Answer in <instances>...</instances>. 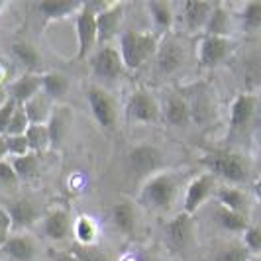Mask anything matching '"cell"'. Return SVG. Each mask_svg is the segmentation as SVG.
Segmentation results:
<instances>
[{"label":"cell","instance_id":"6da1fadb","mask_svg":"<svg viewBox=\"0 0 261 261\" xmlns=\"http://www.w3.org/2000/svg\"><path fill=\"white\" fill-rule=\"evenodd\" d=\"M183 189V173L163 169L145 179L136 202L151 212H169Z\"/></svg>","mask_w":261,"mask_h":261},{"label":"cell","instance_id":"7a4b0ae2","mask_svg":"<svg viewBox=\"0 0 261 261\" xmlns=\"http://www.w3.org/2000/svg\"><path fill=\"white\" fill-rule=\"evenodd\" d=\"M159 39L161 36L157 32H144L134 28L122 30L116 45L126 71H138L144 63L153 59L159 47Z\"/></svg>","mask_w":261,"mask_h":261},{"label":"cell","instance_id":"3957f363","mask_svg":"<svg viewBox=\"0 0 261 261\" xmlns=\"http://www.w3.org/2000/svg\"><path fill=\"white\" fill-rule=\"evenodd\" d=\"M200 163L204 165L206 173L214 175L224 183L240 187L248 181L249 177V163L248 159L238 153V151H228V149H218V151H206L200 157Z\"/></svg>","mask_w":261,"mask_h":261},{"label":"cell","instance_id":"277c9868","mask_svg":"<svg viewBox=\"0 0 261 261\" xmlns=\"http://www.w3.org/2000/svg\"><path fill=\"white\" fill-rule=\"evenodd\" d=\"M77 30V59L85 61L98 47V28H96V2H83L75 14Z\"/></svg>","mask_w":261,"mask_h":261},{"label":"cell","instance_id":"5b68a950","mask_svg":"<svg viewBox=\"0 0 261 261\" xmlns=\"http://www.w3.org/2000/svg\"><path fill=\"white\" fill-rule=\"evenodd\" d=\"M218 191V179L206 171L195 175L183 191V212L189 216H195L202 204H206Z\"/></svg>","mask_w":261,"mask_h":261},{"label":"cell","instance_id":"8992f818","mask_svg":"<svg viewBox=\"0 0 261 261\" xmlns=\"http://www.w3.org/2000/svg\"><path fill=\"white\" fill-rule=\"evenodd\" d=\"M236 49V41L232 38L218 36H200L196 41V61L200 69H216L224 61L230 59Z\"/></svg>","mask_w":261,"mask_h":261},{"label":"cell","instance_id":"52a82bcc","mask_svg":"<svg viewBox=\"0 0 261 261\" xmlns=\"http://www.w3.org/2000/svg\"><path fill=\"white\" fill-rule=\"evenodd\" d=\"M126 14L124 2H96V28L98 47L108 45L122 34V22Z\"/></svg>","mask_w":261,"mask_h":261},{"label":"cell","instance_id":"ba28073f","mask_svg":"<svg viewBox=\"0 0 261 261\" xmlns=\"http://www.w3.org/2000/svg\"><path fill=\"white\" fill-rule=\"evenodd\" d=\"M124 114L136 124H155L161 120V102L151 91L140 87L130 94Z\"/></svg>","mask_w":261,"mask_h":261},{"label":"cell","instance_id":"9c48e42d","mask_svg":"<svg viewBox=\"0 0 261 261\" xmlns=\"http://www.w3.org/2000/svg\"><path fill=\"white\" fill-rule=\"evenodd\" d=\"M153 61H155L157 73L163 77H171L179 69H183V65L187 63V51H185L181 39L173 36L171 32L161 36Z\"/></svg>","mask_w":261,"mask_h":261},{"label":"cell","instance_id":"30bf717a","mask_svg":"<svg viewBox=\"0 0 261 261\" xmlns=\"http://www.w3.org/2000/svg\"><path fill=\"white\" fill-rule=\"evenodd\" d=\"M87 100L91 108L92 116L96 120V124L106 132L112 134L118 128V105L112 98V94L100 87H91L87 91Z\"/></svg>","mask_w":261,"mask_h":261},{"label":"cell","instance_id":"8fae6325","mask_svg":"<svg viewBox=\"0 0 261 261\" xmlns=\"http://www.w3.org/2000/svg\"><path fill=\"white\" fill-rule=\"evenodd\" d=\"M128 165L130 171L136 177H144L149 179L151 175H155L165 167V157L161 153V149L157 145L151 144H136L128 151Z\"/></svg>","mask_w":261,"mask_h":261},{"label":"cell","instance_id":"7c38bea8","mask_svg":"<svg viewBox=\"0 0 261 261\" xmlns=\"http://www.w3.org/2000/svg\"><path fill=\"white\" fill-rule=\"evenodd\" d=\"M91 71L94 73V77L102 81H116L122 77L126 73V67L118 45L108 43V45L96 47V51L91 55Z\"/></svg>","mask_w":261,"mask_h":261},{"label":"cell","instance_id":"4fadbf2b","mask_svg":"<svg viewBox=\"0 0 261 261\" xmlns=\"http://www.w3.org/2000/svg\"><path fill=\"white\" fill-rule=\"evenodd\" d=\"M193 234H195L193 216L185 214L183 210L165 224V240H167L169 249L173 251H179V253L187 251L193 242Z\"/></svg>","mask_w":261,"mask_h":261},{"label":"cell","instance_id":"5bb4252c","mask_svg":"<svg viewBox=\"0 0 261 261\" xmlns=\"http://www.w3.org/2000/svg\"><path fill=\"white\" fill-rule=\"evenodd\" d=\"M161 116L169 126H175V128H185L193 122L191 106L183 92H165V96L161 100Z\"/></svg>","mask_w":261,"mask_h":261},{"label":"cell","instance_id":"9a60e30c","mask_svg":"<svg viewBox=\"0 0 261 261\" xmlns=\"http://www.w3.org/2000/svg\"><path fill=\"white\" fill-rule=\"evenodd\" d=\"M73 220L69 210L63 206L49 208L43 216V234L51 242H65L69 236H73Z\"/></svg>","mask_w":261,"mask_h":261},{"label":"cell","instance_id":"2e32d148","mask_svg":"<svg viewBox=\"0 0 261 261\" xmlns=\"http://www.w3.org/2000/svg\"><path fill=\"white\" fill-rule=\"evenodd\" d=\"M255 110H257V96L251 94V92H240L232 100V106H230V120H228L230 134L244 130L251 122Z\"/></svg>","mask_w":261,"mask_h":261},{"label":"cell","instance_id":"e0dca14e","mask_svg":"<svg viewBox=\"0 0 261 261\" xmlns=\"http://www.w3.org/2000/svg\"><path fill=\"white\" fill-rule=\"evenodd\" d=\"M0 253L10 261H34L38 255V244L26 232H14L2 246Z\"/></svg>","mask_w":261,"mask_h":261},{"label":"cell","instance_id":"ac0fdd59","mask_svg":"<svg viewBox=\"0 0 261 261\" xmlns=\"http://www.w3.org/2000/svg\"><path fill=\"white\" fill-rule=\"evenodd\" d=\"M212 4L206 0H189L183 6V26L187 34H204V28L208 24L210 12H212Z\"/></svg>","mask_w":261,"mask_h":261},{"label":"cell","instance_id":"d6986e66","mask_svg":"<svg viewBox=\"0 0 261 261\" xmlns=\"http://www.w3.org/2000/svg\"><path fill=\"white\" fill-rule=\"evenodd\" d=\"M4 208L10 216L14 232H26L28 228H32L41 216L38 206L30 198H16L12 202H8V206H4Z\"/></svg>","mask_w":261,"mask_h":261},{"label":"cell","instance_id":"ffe728a7","mask_svg":"<svg viewBox=\"0 0 261 261\" xmlns=\"http://www.w3.org/2000/svg\"><path fill=\"white\" fill-rule=\"evenodd\" d=\"M43 91V77L41 73H22L18 79H14L8 87V98L18 102V106L26 105L36 94Z\"/></svg>","mask_w":261,"mask_h":261},{"label":"cell","instance_id":"44dd1931","mask_svg":"<svg viewBox=\"0 0 261 261\" xmlns=\"http://www.w3.org/2000/svg\"><path fill=\"white\" fill-rule=\"evenodd\" d=\"M110 220L112 226L116 228L120 234L132 236L138 230V202L130 198H122L110 210Z\"/></svg>","mask_w":261,"mask_h":261},{"label":"cell","instance_id":"7402d4cb","mask_svg":"<svg viewBox=\"0 0 261 261\" xmlns=\"http://www.w3.org/2000/svg\"><path fill=\"white\" fill-rule=\"evenodd\" d=\"M191 106V116L196 124H206L212 114H214V106L210 100V94L204 87H195L189 92H183Z\"/></svg>","mask_w":261,"mask_h":261},{"label":"cell","instance_id":"603a6c76","mask_svg":"<svg viewBox=\"0 0 261 261\" xmlns=\"http://www.w3.org/2000/svg\"><path fill=\"white\" fill-rule=\"evenodd\" d=\"M214 196H216V202L220 206H224V208L238 212V214H244V216L249 214V198L240 187L222 185V187H218V191H216Z\"/></svg>","mask_w":261,"mask_h":261},{"label":"cell","instance_id":"cb8c5ba5","mask_svg":"<svg viewBox=\"0 0 261 261\" xmlns=\"http://www.w3.org/2000/svg\"><path fill=\"white\" fill-rule=\"evenodd\" d=\"M202 36H218V38H232V14L222 2L212 4L208 24Z\"/></svg>","mask_w":261,"mask_h":261},{"label":"cell","instance_id":"d4e9b609","mask_svg":"<svg viewBox=\"0 0 261 261\" xmlns=\"http://www.w3.org/2000/svg\"><path fill=\"white\" fill-rule=\"evenodd\" d=\"M83 2H77V0H41L36 4L38 12L43 16L45 24H49L53 20H61L65 16H75V14L81 10Z\"/></svg>","mask_w":261,"mask_h":261},{"label":"cell","instance_id":"484cf974","mask_svg":"<svg viewBox=\"0 0 261 261\" xmlns=\"http://www.w3.org/2000/svg\"><path fill=\"white\" fill-rule=\"evenodd\" d=\"M145 6H147V14H149L151 24H153V32L157 30L159 36L169 34L173 24H175L173 6L169 2H163V0H149Z\"/></svg>","mask_w":261,"mask_h":261},{"label":"cell","instance_id":"4316f807","mask_svg":"<svg viewBox=\"0 0 261 261\" xmlns=\"http://www.w3.org/2000/svg\"><path fill=\"white\" fill-rule=\"evenodd\" d=\"M22 108H24V112H26L30 124H47L53 114L55 102L49 100V98L45 96V92L41 91L39 94H36L32 100H28L26 105H22Z\"/></svg>","mask_w":261,"mask_h":261},{"label":"cell","instance_id":"83f0119b","mask_svg":"<svg viewBox=\"0 0 261 261\" xmlns=\"http://www.w3.org/2000/svg\"><path fill=\"white\" fill-rule=\"evenodd\" d=\"M73 238L79 246H96L98 242V224L89 214H79L73 220Z\"/></svg>","mask_w":261,"mask_h":261},{"label":"cell","instance_id":"f1b7e54d","mask_svg":"<svg viewBox=\"0 0 261 261\" xmlns=\"http://www.w3.org/2000/svg\"><path fill=\"white\" fill-rule=\"evenodd\" d=\"M214 218L216 222L220 224V228L230 232V234H244L249 226V218L244 216V214H238V212H232V210L224 208L220 204H216L214 208Z\"/></svg>","mask_w":261,"mask_h":261},{"label":"cell","instance_id":"f546056e","mask_svg":"<svg viewBox=\"0 0 261 261\" xmlns=\"http://www.w3.org/2000/svg\"><path fill=\"white\" fill-rule=\"evenodd\" d=\"M12 55L16 57L18 63L26 69V73H38L39 63H41V55L38 47L32 45L30 41H14L12 43Z\"/></svg>","mask_w":261,"mask_h":261},{"label":"cell","instance_id":"4dcf8cb0","mask_svg":"<svg viewBox=\"0 0 261 261\" xmlns=\"http://www.w3.org/2000/svg\"><path fill=\"white\" fill-rule=\"evenodd\" d=\"M69 124H71L69 108L67 106H55L51 118L47 122V130H49V138H51V147H57L63 142Z\"/></svg>","mask_w":261,"mask_h":261},{"label":"cell","instance_id":"1f68e13d","mask_svg":"<svg viewBox=\"0 0 261 261\" xmlns=\"http://www.w3.org/2000/svg\"><path fill=\"white\" fill-rule=\"evenodd\" d=\"M41 77H43V92L49 100L59 102L65 98L69 92V79L63 73L47 71V73H41Z\"/></svg>","mask_w":261,"mask_h":261},{"label":"cell","instance_id":"d6a6232c","mask_svg":"<svg viewBox=\"0 0 261 261\" xmlns=\"http://www.w3.org/2000/svg\"><path fill=\"white\" fill-rule=\"evenodd\" d=\"M28 140V145L34 153H43L47 149H51V138H49V130L47 124H30L28 132L24 134Z\"/></svg>","mask_w":261,"mask_h":261},{"label":"cell","instance_id":"836d02e7","mask_svg":"<svg viewBox=\"0 0 261 261\" xmlns=\"http://www.w3.org/2000/svg\"><path fill=\"white\" fill-rule=\"evenodd\" d=\"M240 22H242V30L246 34H255L261 30V2L253 0V2H246L240 8Z\"/></svg>","mask_w":261,"mask_h":261},{"label":"cell","instance_id":"e575fe53","mask_svg":"<svg viewBox=\"0 0 261 261\" xmlns=\"http://www.w3.org/2000/svg\"><path fill=\"white\" fill-rule=\"evenodd\" d=\"M10 159V157H8ZM14 165V171L20 181H32L39 173V155L38 153H28L22 157H12L10 159Z\"/></svg>","mask_w":261,"mask_h":261},{"label":"cell","instance_id":"d590c367","mask_svg":"<svg viewBox=\"0 0 261 261\" xmlns=\"http://www.w3.org/2000/svg\"><path fill=\"white\" fill-rule=\"evenodd\" d=\"M242 246L248 249L249 255L261 253V226L259 224H249L248 230L242 234Z\"/></svg>","mask_w":261,"mask_h":261},{"label":"cell","instance_id":"8d00e7d4","mask_svg":"<svg viewBox=\"0 0 261 261\" xmlns=\"http://www.w3.org/2000/svg\"><path fill=\"white\" fill-rule=\"evenodd\" d=\"M71 253L79 261H108L105 251L98 248V246H79V244H75L71 248Z\"/></svg>","mask_w":261,"mask_h":261},{"label":"cell","instance_id":"74e56055","mask_svg":"<svg viewBox=\"0 0 261 261\" xmlns=\"http://www.w3.org/2000/svg\"><path fill=\"white\" fill-rule=\"evenodd\" d=\"M6 147H8V157H22L28 153H34L28 145L26 136H6Z\"/></svg>","mask_w":261,"mask_h":261},{"label":"cell","instance_id":"f35d334b","mask_svg":"<svg viewBox=\"0 0 261 261\" xmlns=\"http://www.w3.org/2000/svg\"><path fill=\"white\" fill-rule=\"evenodd\" d=\"M28 128H30V120H28L24 108L18 106L16 112H14L12 120H10V126H8L6 136H24V134L28 132Z\"/></svg>","mask_w":261,"mask_h":261},{"label":"cell","instance_id":"ab89813d","mask_svg":"<svg viewBox=\"0 0 261 261\" xmlns=\"http://www.w3.org/2000/svg\"><path fill=\"white\" fill-rule=\"evenodd\" d=\"M16 108H18V102L12 100V98H8V96H6V100L0 105V136H6Z\"/></svg>","mask_w":261,"mask_h":261},{"label":"cell","instance_id":"60d3db41","mask_svg":"<svg viewBox=\"0 0 261 261\" xmlns=\"http://www.w3.org/2000/svg\"><path fill=\"white\" fill-rule=\"evenodd\" d=\"M249 257H251L249 251L240 242V244H232V246H228L224 249L222 255H220V261H249Z\"/></svg>","mask_w":261,"mask_h":261},{"label":"cell","instance_id":"b9f144b4","mask_svg":"<svg viewBox=\"0 0 261 261\" xmlns=\"http://www.w3.org/2000/svg\"><path fill=\"white\" fill-rule=\"evenodd\" d=\"M0 183L8 185V187L20 183V179H18V175L14 171V165L10 159H2L0 161Z\"/></svg>","mask_w":261,"mask_h":261},{"label":"cell","instance_id":"7bdbcfd3","mask_svg":"<svg viewBox=\"0 0 261 261\" xmlns=\"http://www.w3.org/2000/svg\"><path fill=\"white\" fill-rule=\"evenodd\" d=\"M14 234L12 230V222H10V216H8V212L4 206H0V249L2 246L8 242V238Z\"/></svg>","mask_w":261,"mask_h":261},{"label":"cell","instance_id":"ee69618b","mask_svg":"<svg viewBox=\"0 0 261 261\" xmlns=\"http://www.w3.org/2000/svg\"><path fill=\"white\" fill-rule=\"evenodd\" d=\"M118 261H153V259L147 253V249H144L142 246H132V248H128L120 255Z\"/></svg>","mask_w":261,"mask_h":261},{"label":"cell","instance_id":"f6af8a7d","mask_svg":"<svg viewBox=\"0 0 261 261\" xmlns=\"http://www.w3.org/2000/svg\"><path fill=\"white\" fill-rule=\"evenodd\" d=\"M53 261H79V259L71 253V249H69V251H55L53 253Z\"/></svg>","mask_w":261,"mask_h":261},{"label":"cell","instance_id":"bcb514c9","mask_svg":"<svg viewBox=\"0 0 261 261\" xmlns=\"http://www.w3.org/2000/svg\"><path fill=\"white\" fill-rule=\"evenodd\" d=\"M8 159V147H6V136H0V161Z\"/></svg>","mask_w":261,"mask_h":261},{"label":"cell","instance_id":"7dc6e473","mask_svg":"<svg viewBox=\"0 0 261 261\" xmlns=\"http://www.w3.org/2000/svg\"><path fill=\"white\" fill-rule=\"evenodd\" d=\"M253 195H255L257 202L261 204V175H257V179L253 181Z\"/></svg>","mask_w":261,"mask_h":261},{"label":"cell","instance_id":"c3c4849f","mask_svg":"<svg viewBox=\"0 0 261 261\" xmlns=\"http://www.w3.org/2000/svg\"><path fill=\"white\" fill-rule=\"evenodd\" d=\"M0 63H2V61H0ZM0 77H4V71H0Z\"/></svg>","mask_w":261,"mask_h":261}]
</instances>
